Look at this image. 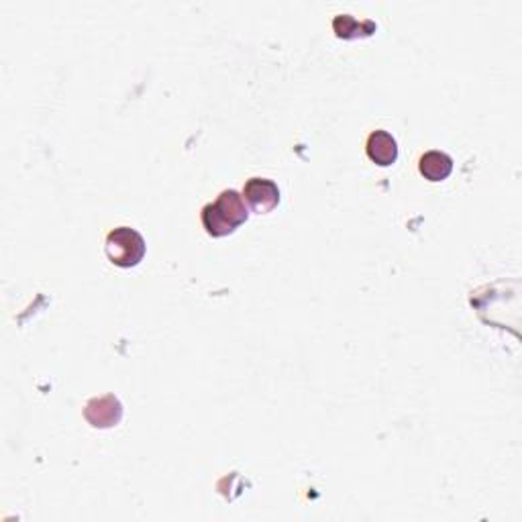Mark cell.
<instances>
[{
	"label": "cell",
	"instance_id": "cell-5",
	"mask_svg": "<svg viewBox=\"0 0 522 522\" xmlns=\"http://www.w3.org/2000/svg\"><path fill=\"white\" fill-rule=\"evenodd\" d=\"M368 158L378 163V166H392L398 158V144L387 131H374L368 137V145H365Z\"/></svg>",
	"mask_w": 522,
	"mask_h": 522
},
{
	"label": "cell",
	"instance_id": "cell-7",
	"mask_svg": "<svg viewBox=\"0 0 522 522\" xmlns=\"http://www.w3.org/2000/svg\"><path fill=\"white\" fill-rule=\"evenodd\" d=\"M335 35L339 39H360V37H370L376 33V23L371 21H357L352 14H339L333 19Z\"/></svg>",
	"mask_w": 522,
	"mask_h": 522
},
{
	"label": "cell",
	"instance_id": "cell-3",
	"mask_svg": "<svg viewBox=\"0 0 522 522\" xmlns=\"http://www.w3.org/2000/svg\"><path fill=\"white\" fill-rule=\"evenodd\" d=\"M243 198L248 200L256 213H272L280 204V188L278 184L267 180V178H251L243 188Z\"/></svg>",
	"mask_w": 522,
	"mask_h": 522
},
{
	"label": "cell",
	"instance_id": "cell-2",
	"mask_svg": "<svg viewBox=\"0 0 522 522\" xmlns=\"http://www.w3.org/2000/svg\"><path fill=\"white\" fill-rule=\"evenodd\" d=\"M104 249L115 265L135 267L145 256V239L135 229L118 227L109 233Z\"/></svg>",
	"mask_w": 522,
	"mask_h": 522
},
{
	"label": "cell",
	"instance_id": "cell-1",
	"mask_svg": "<svg viewBox=\"0 0 522 522\" xmlns=\"http://www.w3.org/2000/svg\"><path fill=\"white\" fill-rule=\"evenodd\" d=\"M249 211L237 190H222L214 203L203 208V225L211 237H225L248 221Z\"/></svg>",
	"mask_w": 522,
	"mask_h": 522
},
{
	"label": "cell",
	"instance_id": "cell-4",
	"mask_svg": "<svg viewBox=\"0 0 522 522\" xmlns=\"http://www.w3.org/2000/svg\"><path fill=\"white\" fill-rule=\"evenodd\" d=\"M84 416H86V421L92 424V427L109 429V427H115V424L121 421L123 406L117 396H113V394H107V396L92 398L91 402H88Z\"/></svg>",
	"mask_w": 522,
	"mask_h": 522
},
{
	"label": "cell",
	"instance_id": "cell-6",
	"mask_svg": "<svg viewBox=\"0 0 522 522\" xmlns=\"http://www.w3.org/2000/svg\"><path fill=\"white\" fill-rule=\"evenodd\" d=\"M419 171L429 182H441L453 171V160L445 152H427L419 161Z\"/></svg>",
	"mask_w": 522,
	"mask_h": 522
}]
</instances>
